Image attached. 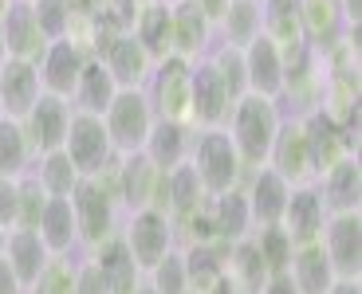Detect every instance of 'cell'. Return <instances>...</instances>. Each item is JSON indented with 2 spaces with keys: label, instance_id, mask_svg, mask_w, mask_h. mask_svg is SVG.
<instances>
[{
  "label": "cell",
  "instance_id": "cell-1",
  "mask_svg": "<svg viewBox=\"0 0 362 294\" xmlns=\"http://www.w3.org/2000/svg\"><path fill=\"white\" fill-rule=\"evenodd\" d=\"M280 125H284V114H280V106H276V98L245 94L233 106L225 130H228V137H233L240 161H245V173L268 165V153H272L276 134H280Z\"/></svg>",
  "mask_w": 362,
  "mask_h": 294
},
{
  "label": "cell",
  "instance_id": "cell-2",
  "mask_svg": "<svg viewBox=\"0 0 362 294\" xmlns=\"http://www.w3.org/2000/svg\"><path fill=\"white\" fill-rule=\"evenodd\" d=\"M189 165L209 196H225L245 180V161L236 153L228 130H193Z\"/></svg>",
  "mask_w": 362,
  "mask_h": 294
},
{
  "label": "cell",
  "instance_id": "cell-3",
  "mask_svg": "<svg viewBox=\"0 0 362 294\" xmlns=\"http://www.w3.org/2000/svg\"><path fill=\"white\" fill-rule=\"evenodd\" d=\"M146 102L154 110L158 122H173L193 130V63L189 59H170L154 63V75L142 87Z\"/></svg>",
  "mask_w": 362,
  "mask_h": 294
},
{
  "label": "cell",
  "instance_id": "cell-4",
  "mask_svg": "<svg viewBox=\"0 0 362 294\" xmlns=\"http://www.w3.org/2000/svg\"><path fill=\"white\" fill-rule=\"evenodd\" d=\"M154 122L158 118H154V110H150V102H146L142 90H118V98L110 102L107 114H103V125H107L110 145H115L118 157L142 153Z\"/></svg>",
  "mask_w": 362,
  "mask_h": 294
},
{
  "label": "cell",
  "instance_id": "cell-5",
  "mask_svg": "<svg viewBox=\"0 0 362 294\" xmlns=\"http://www.w3.org/2000/svg\"><path fill=\"white\" fill-rule=\"evenodd\" d=\"M118 235H122V243H127L130 259L138 263V271H154L158 263H162L170 251H177V235H173V223L165 220V216L158 212H134L122 220V228H118Z\"/></svg>",
  "mask_w": 362,
  "mask_h": 294
},
{
  "label": "cell",
  "instance_id": "cell-6",
  "mask_svg": "<svg viewBox=\"0 0 362 294\" xmlns=\"http://www.w3.org/2000/svg\"><path fill=\"white\" fill-rule=\"evenodd\" d=\"M268 169L276 177L288 180V188L315 185V169H311V142H308V122L303 118H284L280 134L272 142Z\"/></svg>",
  "mask_w": 362,
  "mask_h": 294
},
{
  "label": "cell",
  "instance_id": "cell-7",
  "mask_svg": "<svg viewBox=\"0 0 362 294\" xmlns=\"http://www.w3.org/2000/svg\"><path fill=\"white\" fill-rule=\"evenodd\" d=\"M64 153L71 157V165L79 169V177H90L99 173L110 157H118L115 145H110V134L103 118L95 114H71V125H67V142H64Z\"/></svg>",
  "mask_w": 362,
  "mask_h": 294
},
{
  "label": "cell",
  "instance_id": "cell-8",
  "mask_svg": "<svg viewBox=\"0 0 362 294\" xmlns=\"http://www.w3.org/2000/svg\"><path fill=\"white\" fill-rule=\"evenodd\" d=\"M71 208H75V228H79V251L99 247L103 240L118 235V228H122V212L103 192H95L87 180H79V188L71 192Z\"/></svg>",
  "mask_w": 362,
  "mask_h": 294
},
{
  "label": "cell",
  "instance_id": "cell-9",
  "mask_svg": "<svg viewBox=\"0 0 362 294\" xmlns=\"http://www.w3.org/2000/svg\"><path fill=\"white\" fill-rule=\"evenodd\" d=\"M319 243H323L327 259L335 267V278H358L362 275V220H358V212L327 216Z\"/></svg>",
  "mask_w": 362,
  "mask_h": 294
},
{
  "label": "cell",
  "instance_id": "cell-10",
  "mask_svg": "<svg viewBox=\"0 0 362 294\" xmlns=\"http://www.w3.org/2000/svg\"><path fill=\"white\" fill-rule=\"evenodd\" d=\"M71 114H75V106L67 102V98L40 94V102L32 106V114L20 122L24 134H28V142H32V149H36V157H44V153H52V149H64Z\"/></svg>",
  "mask_w": 362,
  "mask_h": 294
},
{
  "label": "cell",
  "instance_id": "cell-11",
  "mask_svg": "<svg viewBox=\"0 0 362 294\" xmlns=\"http://www.w3.org/2000/svg\"><path fill=\"white\" fill-rule=\"evenodd\" d=\"M233 98H228L221 75L209 67V59L193 63V130H225L233 114Z\"/></svg>",
  "mask_w": 362,
  "mask_h": 294
},
{
  "label": "cell",
  "instance_id": "cell-12",
  "mask_svg": "<svg viewBox=\"0 0 362 294\" xmlns=\"http://www.w3.org/2000/svg\"><path fill=\"white\" fill-rule=\"evenodd\" d=\"M260 36L276 44L284 55V67L308 51L303 24H299V0H260Z\"/></svg>",
  "mask_w": 362,
  "mask_h": 294
},
{
  "label": "cell",
  "instance_id": "cell-13",
  "mask_svg": "<svg viewBox=\"0 0 362 294\" xmlns=\"http://www.w3.org/2000/svg\"><path fill=\"white\" fill-rule=\"evenodd\" d=\"M170 36H173V55L177 59L197 63L213 47L217 32L205 20V12L197 8V0H177V4H170Z\"/></svg>",
  "mask_w": 362,
  "mask_h": 294
},
{
  "label": "cell",
  "instance_id": "cell-14",
  "mask_svg": "<svg viewBox=\"0 0 362 294\" xmlns=\"http://www.w3.org/2000/svg\"><path fill=\"white\" fill-rule=\"evenodd\" d=\"M44 87H40V71L36 63L24 59H8L0 67V110L8 122H24L32 114V106L40 102Z\"/></svg>",
  "mask_w": 362,
  "mask_h": 294
},
{
  "label": "cell",
  "instance_id": "cell-15",
  "mask_svg": "<svg viewBox=\"0 0 362 294\" xmlns=\"http://www.w3.org/2000/svg\"><path fill=\"white\" fill-rule=\"evenodd\" d=\"M327 208H323V196H319L315 185H303V188H291L288 192V204H284L280 216V228L288 232L291 247L296 243H311L323 235V223H327Z\"/></svg>",
  "mask_w": 362,
  "mask_h": 294
},
{
  "label": "cell",
  "instance_id": "cell-16",
  "mask_svg": "<svg viewBox=\"0 0 362 294\" xmlns=\"http://www.w3.org/2000/svg\"><path fill=\"white\" fill-rule=\"evenodd\" d=\"M0 32H4V47L8 59H24V63H40V55L47 51V36L40 32L36 12L28 0H12L8 12L0 16Z\"/></svg>",
  "mask_w": 362,
  "mask_h": 294
},
{
  "label": "cell",
  "instance_id": "cell-17",
  "mask_svg": "<svg viewBox=\"0 0 362 294\" xmlns=\"http://www.w3.org/2000/svg\"><path fill=\"white\" fill-rule=\"evenodd\" d=\"M83 67H87V55L75 51L67 39H55V44H47V51L40 55V63H36L44 94H55V98H67V102H71L75 82H79Z\"/></svg>",
  "mask_w": 362,
  "mask_h": 294
},
{
  "label": "cell",
  "instance_id": "cell-18",
  "mask_svg": "<svg viewBox=\"0 0 362 294\" xmlns=\"http://www.w3.org/2000/svg\"><path fill=\"white\" fill-rule=\"evenodd\" d=\"M103 67L115 75L118 90H142L146 82H150V75H154V55L146 51L130 32H122V36L107 47Z\"/></svg>",
  "mask_w": 362,
  "mask_h": 294
},
{
  "label": "cell",
  "instance_id": "cell-19",
  "mask_svg": "<svg viewBox=\"0 0 362 294\" xmlns=\"http://www.w3.org/2000/svg\"><path fill=\"white\" fill-rule=\"evenodd\" d=\"M308 122V142H311V169H315V180L327 177V173L335 169V165H343V161L358 157V145L351 142V137L339 130V125H331L327 118L319 114H308L303 118Z\"/></svg>",
  "mask_w": 362,
  "mask_h": 294
},
{
  "label": "cell",
  "instance_id": "cell-20",
  "mask_svg": "<svg viewBox=\"0 0 362 294\" xmlns=\"http://www.w3.org/2000/svg\"><path fill=\"white\" fill-rule=\"evenodd\" d=\"M245 177H248L245 196H248V212H252V228H276L284 216V204H288V192H291L288 180L276 177L268 165L245 173Z\"/></svg>",
  "mask_w": 362,
  "mask_h": 294
},
{
  "label": "cell",
  "instance_id": "cell-21",
  "mask_svg": "<svg viewBox=\"0 0 362 294\" xmlns=\"http://www.w3.org/2000/svg\"><path fill=\"white\" fill-rule=\"evenodd\" d=\"M299 24H303V44L319 55L346 36V20L339 0H299Z\"/></svg>",
  "mask_w": 362,
  "mask_h": 294
},
{
  "label": "cell",
  "instance_id": "cell-22",
  "mask_svg": "<svg viewBox=\"0 0 362 294\" xmlns=\"http://www.w3.org/2000/svg\"><path fill=\"white\" fill-rule=\"evenodd\" d=\"M83 255H90L95 263H99V271H103V278H107V290L110 294H134L138 286L146 283V275L138 271L134 259H130L122 235H110V240H103L99 247L83 251Z\"/></svg>",
  "mask_w": 362,
  "mask_h": 294
},
{
  "label": "cell",
  "instance_id": "cell-23",
  "mask_svg": "<svg viewBox=\"0 0 362 294\" xmlns=\"http://www.w3.org/2000/svg\"><path fill=\"white\" fill-rule=\"evenodd\" d=\"M288 275H291V283L299 286V294H327L331 286L339 283L335 267H331V259H327V251H323L319 240L296 243V247H291Z\"/></svg>",
  "mask_w": 362,
  "mask_h": 294
},
{
  "label": "cell",
  "instance_id": "cell-24",
  "mask_svg": "<svg viewBox=\"0 0 362 294\" xmlns=\"http://www.w3.org/2000/svg\"><path fill=\"white\" fill-rule=\"evenodd\" d=\"M245 75H248V94L260 98H280L284 87V55L276 51V44L264 36H256L245 47Z\"/></svg>",
  "mask_w": 362,
  "mask_h": 294
},
{
  "label": "cell",
  "instance_id": "cell-25",
  "mask_svg": "<svg viewBox=\"0 0 362 294\" xmlns=\"http://www.w3.org/2000/svg\"><path fill=\"white\" fill-rule=\"evenodd\" d=\"M268 263H264L260 247H256V235L228 243L225 251V278L236 286V294H260V286L268 283Z\"/></svg>",
  "mask_w": 362,
  "mask_h": 294
},
{
  "label": "cell",
  "instance_id": "cell-26",
  "mask_svg": "<svg viewBox=\"0 0 362 294\" xmlns=\"http://www.w3.org/2000/svg\"><path fill=\"white\" fill-rule=\"evenodd\" d=\"M40 240L52 255H79V228H75V208H71V196H52L40 216Z\"/></svg>",
  "mask_w": 362,
  "mask_h": 294
},
{
  "label": "cell",
  "instance_id": "cell-27",
  "mask_svg": "<svg viewBox=\"0 0 362 294\" xmlns=\"http://www.w3.org/2000/svg\"><path fill=\"white\" fill-rule=\"evenodd\" d=\"M315 188H319V196H323V208H327L331 216H339V212H358V196H362V165H358V157L335 165L327 177L315 180Z\"/></svg>",
  "mask_w": 362,
  "mask_h": 294
},
{
  "label": "cell",
  "instance_id": "cell-28",
  "mask_svg": "<svg viewBox=\"0 0 362 294\" xmlns=\"http://www.w3.org/2000/svg\"><path fill=\"white\" fill-rule=\"evenodd\" d=\"M118 98V82L115 75L103 67V59H87V67H83L79 82H75V94H71V106L79 110V114H95L103 118L110 110V102Z\"/></svg>",
  "mask_w": 362,
  "mask_h": 294
},
{
  "label": "cell",
  "instance_id": "cell-29",
  "mask_svg": "<svg viewBox=\"0 0 362 294\" xmlns=\"http://www.w3.org/2000/svg\"><path fill=\"white\" fill-rule=\"evenodd\" d=\"M158 177H162V169H158L146 153L122 157V220L150 208V196H154Z\"/></svg>",
  "mask_w": 362,
  "mask_h": 294
},
{
  "label": "cell",
  "instance_id": "cell-30",
  "mask_svg": "<svg viewBox=\"0 0 362 294\" xmlns=\"http://www.w3.org/2000/svg\"><path fill=\"white\" fill-rule=\"evenodd\" d=\"M47 259H52V251L44 247L40 232H24V228L8 232V251H4V263H8V267H12V275L20 278L24 294L32 290V283L40 278V271L47 267Z\"/></svg>",
  "mask_w": 362,
  "mask_h": 294
},
{
  "label": "cell",
  "instance_id": "cell-31",
  "mask_svg": "<svg viewBox=\"0 0 362 294\" xmlns=\"http://www.w3.org/2000/svg\"><path fill=\"white\" fill-rule=\"evenodd\" d=\"M189 149H193V130L173 125V122H154V130H150V137H146L142 153L154 161L162 173H170V169H177V165L189 161Z\"/></svg>",
  "mask_w": 362,
  "mask_h": 294
},
{
  "label": "cell",
  "instance_id": "cell-32",
  "mask_svg": "<svg viewBox=\"0 0 362 294\" xmlns=\"http://www.w3.org/2000/svg\"><path fill=\"white\" fill-rule=\"evenodd\" d=\"M252 212H248V196L245 188H233L225 196H213V235L221 243H236L252 235Z\"/></svg>",
  "mask_w": 362,
  "mask_h": 294
},
{
  "label": "cell",
  "instance_id": "cell-33",
  "mask_svg": "<svg viewBox=\"0 0 362 294\" xmlns=\"http://www.w3.org/2000/svg\"><path fill=\"white\" fill-rule=\"evenodd\" d=\"M205 200H209V192L201 188V180H197L189 161L177 165V169H170V223H173V232H177Z\"/></svg>",
  "mask_w": 362,
  "mask_h": 294
},
{
  "label": "cell",
  "instance_id": "cell-34",
  "mask_svg": "<svg viewBox=\"0 0 362 294\" xmlns=\"http://www.w3.org/2000/svg\"><path fill=\"white\" fill-rule=\"evenodd\" d=\"M36 149H32V142H28L24 125L20 122H0V177H12L20 180L24 173L36 169Z\"/></svg>",
  "mask_w": 362,
  "mask_h": 294
},
{
  "label": "cell",
  "instance_id": "cell-35",
  "mask_svg": "<svg viewBox=\"0 0 362 294\" xmlns=\"http://www.w3.org/2000/svg\"><path fill=\"white\" fill-rule=\"evenodd\" d=\"M260 36V0H228V12L217 27V39L245 51Z\"/></svg>",
  "mask_w": 362,
  "mask_h": 294
},
{
  "label": "cell",
  "instance_id": "cell-36",
  "mask_svg": "<svg viewBox=\"0 0 362 294\" xmlns=\"http://www.w3.org/2000/svg\"><path fill=\"white\" fill-rule=\"evenodd\" d=\"M201 59H209V67L221 75V82H225V90H228V98H233V102H240V98L248 94L245 51H240V47H228V44H221V39H213V47H209Z\"/></svg>",
  "mask_w": 362,
  "mask_h": 294
},
{
  "label": "cell",
  "instance_id": "cell-37",
  "mask_svg": "<svg viewBox=\"0 0 362 294\" xmlns=\"http://www.w3.org/2000/svg\"><path fill=\"white\" fill-rule=\"evenodd\" d=\"M32 173H36V180L44 185L47 196H64V200L75 192V188H79V180H83L79 169L71 165V157H67L64 149L44 153V157L36 161V169H32Z\"/></svg>",
  "mask_w": 362,
  "mask_h": 294
},
{
  "label": "cell",
  "instance_id": "cell-38",
  "mask_svg": "<svg viewBox=\"0 0 362 294\" xmlns=\"http://www.w3.org/2000/svg\"><path fill=\"white\" fill-rule=\"evenodd\" d=\"M47 200H52V196L44 192V185L36 180V173H24V177L16 180V204H20L16 228H24V232H36V228H40V216H44V208H47Z\"/></svg>",
  "mask_w": 362,
  "mask_h": 294
},
{
  "label": "cell",
  "instance_id": "cell-39",
  "mask_svg": "<svg viewBox=\"0 0 362 294\" xmlns=\"http://www.w3.org/2000/svg\"><path fill=\"white\" fill-rule=\"evenodd\" d=\"M75 263L79 255H52L28 294H75Z\"/></svg>",
  "mask_w": 362,
  "mask_h": 294
},
{
  "label": "cell",
  "instance_id": "cell-40",
  "mask_svg": "<svg viewBox=\"0 0 362 294\" xmlns=\"http://www.w3.org/2000/svg\"><path fill=\"white\" fill-rule=\"evenodd\" d=\"M146 286H150L154 294H189V286H185V259H181V251H170L154 271H146Z\"/></svg>",
  "mask_w": 362,
  "mask_h": 294
},
{
  "label": "cell",
  "instance_id": "cell-41",
  "mask_svg": "<svg viewBox=\"0 0 362 294\" xmlns=\"http://www.w3.org/2000/svg\"><path fill=\"white\" fill-rule=\"evenodd\" d=\"M252 235H256V247H260V255H264V263H268L272 275L288 271V263H291V240H288V232H284L280 223H276V228H256Z\"/></svg>",
  "mask_w": 362,
  "mask_h": 294
},
{
  "label": "cell",
  "instance_id": "cell-42",
  "mask_svg": "<svg viewBox=\"0 0 362 294\" xmlns=\"http://www.w3.org/2000/svg\"><path fill=\"white\" fill-rule=\"evenodd\" d=\"M28 4H32V12H36V24H40V32L47 36V44L64 39V32H67V16H71L67 0H28Z\"/></svg>",
  "mask_w": 362,
  "mask_h": 294
},
{
  "label": "cell",
  "instance_id": "cell-43",
  "mask_svg": "<svg viewBox=\"0 0 362 294\" xmlns=\"http://www.w3.org/2000/svg\"><path fill=\"white\" fill-rule=\"evenodd\" d=\"M75 294H110L99 263L90 255H83V251H79V263H75Z\"/></svg>",
  "mask_w": 362,
  "mask_h": 294
},
{
  "label": "cell",
  "instance_id": "cell-44",
  "mask_svg": "<svg viewBox=\"0 0 362 294\" xmlns=\"http://www.w3.org/2000/svg\"><path fill=\"white\" fill-rule=\"evenodd\" d=\"M16 180L12 177H0V228H8V232H16Z\"/></svg>",
  "mask_w": 362,
  "mask_h": 294
},
{
  "label": "cell",
  "instance_id": "cell-45",
  "mask_svg": "<svg viewBox=\"0 0 362 294\" xmlns=\"http://www.w3.org/2000/svg\"><path fill=\"white\" fill-rule=\"evenodd\" d=\"M260 294H299V286L291 283L288 271H280V275H268V283L260 286Z\"/></svg>",
  "mask_w": 362,
  "mask_h": 294
},
{
  "label": "cell",
  "instance_id": "cell-46",
  "mask_svg": "<svg viewBox=\"0 0 362 294\" xmlns=\"http://www.w3.org/2000/svg\"><path fill=\"white\" fill-rule=\"evenodd\" d=\"M197 8L205 12V20L213 24V32H217L221 20H225V12H228V0H197Z\"/></svg>",
  "mask_w": 362,
  "mask_h": 294
},
{
  "label": "cell",
  "instance_id": "cell-47",
  "mask_svg": "<svg viewBox=\"0 0 362 294\" xmlns=\"http://www.w3.org/2000/svg\"><path fill=\"white\" fill-rule=\"evenodd\" d=\"M0 294H24V286H20V278L12 275V267L0 259Z\"/></svg>",
  "mask_w": 362,
  "mask_h": 294
},
{
  "label": "cell",
  "instance_id": "cell-48",
  "mask_svg": "<svg viewBox=\"0 0 362 294\" xmlns=\"http://www.w3.org/2000/svg\"><path fill=\"white\" fill-rule=\"evenodd\" d=\"M327 294H362V286H358V278H339Z\"/></svg>",
  "mask_w": 362,
  "mask_h": 294
},
{
  "label": "cell",
  "instance_id": "cell-49",
  "mask_svg": "<svg viewBox=\"0 0 362 294\" xmlns=\"http://www.w3.org/2000/svg\"><path fill=\"white\" fill-rule=\"evenodd\" d=\"M4 251H8V228H0V259H4Z\"/></svg>",
  "mask_w": 362,
  "mask_h": 294
},
{
  "label": "cell",
  "instance_id": "cell-50",
  "mask_svg": "<svg viewBox=\"0 0 362 294\" xmlns=\"http://www.w3.org/2000/svg\"><path fill=\"white\" fill-rule=\"evenodd\" d=\"M8 63V47H4V32H0V67Z\"/></svg>",
  "mask_w": 362,
  "mask_h": 294
},
{
  "label": "cell",
  "instance_id": "cell-51",
  "mask_svg": "<svg viewBox=\"0 0 362 294\" xmlns=\"http://www.w3.org/2000/svg\"><path fill=\"white\" fill-rule=\"evenodd\" d=\"M134 294H154V290H150V286H146V283H142V286H138V290H134Z\"/></svg>",
  "mask_w": 362,
  "mask_h": 294
},
{
  "label": "cell",
  "instance_id": "cell-52",
  "mask_svg": "<svg viewBox=\"0 0 362 294\" xmlns=\"http://www.w3.org/2000/svg\"><path fill=\"white\" fill-rule=\"evenodd\" d=\"M165 4H177V0H165Z\"/></svg>",
  "mask_w": 362,
  "mask_h": 294
},
{
  "label": "cell",
  "instance_id": "cell-53",
  "mask_svg": "<svg viewBox=\"0 0 362 294\" xmlns=\"http://www.w3.org/2000/svg\"><path fill=\"white\" fill-rule=\"evenodd\" d=\"M0 122H4V110H0Z\"/></svg>",
  "mask_w": 362,
  "mask_h": 294
}]
</instances>
